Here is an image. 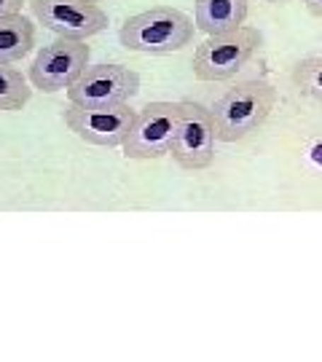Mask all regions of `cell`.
Masks as SVG:
<instances>
[{"instance_id":"6da1fadb","label":"cell","mask_w":322,"mask_h":362,"mask_svg":"<svg viewBox=\"0 0 322 362\" xmlns=\"http://www.w3.org/2000/svg\"><path fill=\"white\" fill-rule=\"evenodd\" d=\"M280 103V91L266 78L239 81L212 103V118L220 143H239L258 132Z\"/></svg>"},{"instance_id":"7a4b0ae2","label":"cell","mask_w":322,"mask_h":362,"mask_svg":"<svg viewBox=\"0 0 322 362\" xmlns=\"http://www.w3.org/2000/svg\"><path fill=\"white\" fill-rule=\"evenodd\" d=\"M193 30H196V22L180 8L154 6L148 11L129 16L118 30V40L129 52L172 54L191 46Z\"/></svg>"},{"instance_id":"3957f363","label":"cell","mask_w":322,"mask_h":362,"mask_svg":"<svg viewBox=\"0 0 322 362\" xmlns=\"http://www.w3.org/2000/svg\"><path fill=\"white\" fill-rule=\"evenodd\" d=\"M260 46H263L260 30L247 25L207 35L205 43L196 46L193 52V76L199 81H231L260 52Z\"/></svg>"},{"instance_id":"277c9868","label":"cell","mask_w":322,"mask_h":362,"mask_svg":"<svg viewBox=\"0 0 322 362\" xmlns=\"http://www.w3.org/2000/svg\"><path fill=\"white\" fill-rule=\"evenodd\" d=\"M64 127L78 140L97 148H121L129 129L137 118V110L129 103L118 105H76L70 103L62 113Z\"/></svg>"},{"instance_id":"5b68a950","label":"cell","mask_w":322,"mask_h":362,"mask_svg":"<svg viewBox=\"0 0 322 362\" xmlns=\"http://www.w3.org/2000/svg\"><path fill=\"white\" fill-rule=\"evenodd\" d=\"M183 103H148L137 110V118L124 140V156L134 161H151L169 156L172 140L178 134Z\"/></svg>"},{"instance_id":"8992f818","label":"cell","mask_w":322,"mask_h":362,"mask_svg":"<svg viewBox=\"0 0 322 362\" xmlns=\"http://www.w3.org/2000/svg\"><path fill=\"white\" fill-rule=\"evenodd\" d=\"M215 143H218V132H215L212 110L191 100H183L180 127L169 148L175 164L185 172L207 169L215 161Z\"/></svg>"},{"instance_id":"52a82bcc","label":"cell","mask_w":322,"mask_h":362,"mask_svg":"<svg viewBox=\"0 0 322 362\" xmlns=\"http://www.w3.org/2000/svg\"><path fill=\"white\" fill-rule=\"evenodd\" d=\"M89 57L91 52L86 40L57 38L35 54L30 65V83L46 94L67 91L78 81V76L89 67Z\"/></svg>"},{"instance_id":"ba28073f","label":"cell","mask_w":322,"mask_h":362,"mask_svg":"<svg viewBox=\"0 0 322 362\" xmlns=\"http://www.w3.org/2000/svg\"><path fill=\"white\" fill-rule=\"evenodd\" d=\"M30 11L59 38L86 40L108 30V11L91 0H33Z\"/></svg>"},{"instance_id":"9c48e42d","label":"cell","mask_w":322,"mask_h":362,"mask_svg":"<svg viewBox=\"0 0 322 362\" xmlns=\"http://www.w3.org/2000/svg\"><path fill=\"white\" fill-rule=\"evenodd\" d=\"M140 91V76L127 65H89L67 89V100L76 105H118L129 103Z\"/></svg>"},{"instance_id":"30bf717a","label":"cell","mask_w":322,"mask_h":362,"mask_svg":"<svg viewBox=\"0 0 322 362\" xmlns=\"http://www.w3.org/2000/svg\"><path fill=\"white\" fill-rule=\"evenodd\" d=\"M247 11H250V0H196L193 22L202 33L215 35L245 25Z\"/></svg>"},{"instance_id":"8fae6325","label":"cell","mask_w":322,"mask_h":362,"mask_svg":"<svg viewBox=\"0 0 322 362\" xmlns=\"http://www.w3.org/2000/svg\"><path fill=\"white\" fill-rule=\"evenodd\" d=\"M35 46V25L19 13L0 16V65L25 59Z\"/></svg>"},{"instance_id":"7c38bea8","label":"cell","mask_w":322,"mask_h":362,"mask_svg":"<svg viewBox=\"0 0 322 362\" xmlns=\"http://www.w3.org/2000/svg\"><path fill=\"white\" fill-rule=\"evenodd\" d=\"M33 97V89L27 86V78L11 65H0V110L13 113L22 110Z\"/></svg>"},{"instance_id":"4fadbf2b","label":"cell","mask_w":322,"mask_h":362,"mask_svg":"<svg viewBox=\"0 0 322 362\" xmlns=\"http://www.w3.org/2000/svg\"><path fill=\"white\" fill-rule=\"evenodd\" d=\"M293 83L301 94L322 103V57H306L293 67Z\"/></svg>"},{"instance_id":"5bb4252c","label":"cell","mask_w":322,"mask_h":362,"mask_svg":"<svg viewBox=\"0 0 322 362\" xmlns=\"http://www.w3.org/2000/svg\"><path fill=\"white\" fill-rule=\"evenodd\" d=\"M22 3H25V0H0V16L19 13V11H22Z\"/></svg>"},{"instance_id":"9a60e30c","label":"cell","mask_w":322,"mask_h":362,"mask_svg":"<svg viewBox=\"0 0 322 362\" xmlns=\"http://www.w3.org/2000/svg\"><path fill=\"white\" fill-rule=\"evenodd\" d=\"M309 161L314 164L317 169H322V143H317L314 148L309 151Z\"/></svg>"},{"instance_id":"2e32d148","label":"cell","mask_w":322,"mask_h":362,"mask_svg":"<svg viewBox=\"0 0 322 362\" xmlns=\"http://www.w3.org/2000/svg\"><path fill=\"white\" fill-rule=\"evenodd\" d=\"M304 6H306V11L311 16H320L322 19V0H304Z\"/></svg>"},{"instance_id":"e0dca14e","label":"cell","mask_w":322,"mask_h":362,"mask_svg":"<svg viewBox=\"0 0 322 362\" xmlns=\"http://www.w3.org/2000/svg\"><path fill=\"white\" fill-rule=\"evenodd\" d=\"M263 3H290V0H263Z\"/></svg>"},{"instance_id":"ac0fdd59","label":"cell","mask_w":322,"mask_h":362,"mask_svg":"<svg viewBox=\"0 0 322 362\" xmlns=\"http://www.w3.org/2000/svg\"><path fill=\"white\" fill-rule=\"evenodd\" d=\"M91 3H105V0H91Z\"/></svg>"}]
</instances>
